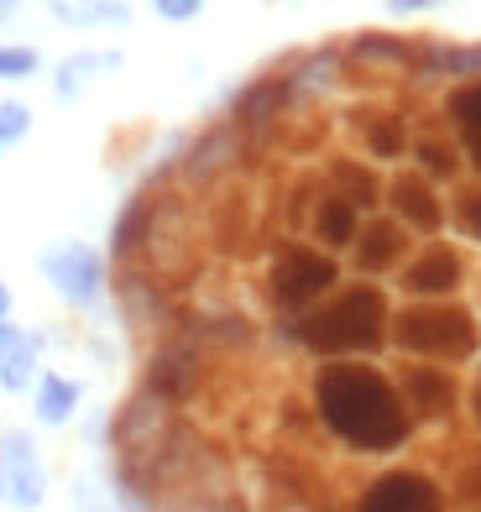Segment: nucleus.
Returning <instances> with one entry per match:
<instances>
[{
  "label": "nucleus",
  "mask_w": 481,
  "mask_h": 512,
  "mask_svg": "<svg viewBox=\"0 0 481 512\" xmlns=\"http://www.w3.org/2000/svg\"><path fill=\"white\" fill-rule=\"evenodd\" d=\"M314 408L340 445L361 455H387L414 434V408L372 366H325L314 377Z\"/></svg>",
  "instance_id": "f257e3e1"
},
{
  "label": "nucleus",
  "mask_w": 481,
  "mask_h": 512,
  "mask_svg": "<svg viewBox=\"0 0 481 512\" xmlns=\"http://www.w3.org/2000/svg\"><path fill=\"white\" fill-rule=\"evenodd\" d=\"M387 324H393V309H387V293L372 283L340 288L325 304H309V314L299 319V340L314 356H366L387 340Z\"/></svg>",
  "instance_id": "f03ea898"
},
{
  "label": "nucleus",
  "mask_w": 481,
  "mask_h": 512,
  "mask_svg": "<svg viewBox=\"0 0 481 512\" xmlns=\"http://www.w3.org/2000/svg\"><path fill=\"white\" fill-rule=\"evenodd\" d=\"M398 351L408 356H424V361H466L476 356V324L466 309H450V304H414L393 314L387 324Z\"/></svg>",
  "instance_id": "7ed1b4c3"
},
{
  "label": "nucleus",
  "mask_w": 481,
  "mask_h": 512,
  "mask_svg": "<svg viewBox=\"0 0 481 512\" xmlns=\"http://www.w3.org/2000/svg\"><path fill=\"white\" fill-rule=\"evenodd\" d=\"M37 267H42V277L53 283V293L63 298V304H74V309L100 304V293H105V262H100L95 246L58 241V246H48V251L37 256Z\"/></svg>",
  "instance_id": "20e7f679"
},
{
  "label": "nucleus",
  "mask_w": 481,
  "mask_h": 512,
  "mask_svg": "<svg viewBox=\"0 0 481 512\" xmlns=\"http://www.w3.org/2000/svg\"><path fill=\"white\" fill-rule=\"evenodd\" d=\"M340 283V267L330 251H314V246H288L278 262H272V298L283 309H309L319 304L330 288Z\"/></svg>",
  "instance_id": "39448f33"
},
{
  "label": "nucleus",
  "mask_w": 481,
  "mask_h": 512,
  "mask_svg": "<svg viewBox=\"0 0 481 512\" xmlns=\"http://www.w3.org/2000/svg\"><path fill=\"white\" fill-rule=\"evenodd\" d=\"M0 476H6V497L16 507H37L48 497V471H42V455H37L27 429L0 434Z\"/></svg>",
  "instance_id": "423d86ee"
},
{
  "label": "nucleus",
  "mask_w": 481,
  "mask_h": 512,
  "mask_svg": "<svg viewBox=\"0 0 481 512\" xmlns=\"http://www.w3.org/2000/svg\"><path fill=\"white\" fill-rule=\"evenodd\" d=\"M361 507L366 512H429V507H440V486L419 471H387L366 486Z\"/></svg>",
  "instance_id": "0eeeda50"
},
{
  "label": "nucleus",
  "mask_w": 481,
  "mask_h": 512,
  "mask_svg": "<svg viewBox=\"0 0 481 512\" xmlns=\"http://www.w3.org/2000/svg\"><path fill=\"white\" fill-rule=\"evenodd\" d=\"M387 204H393V215L403 220V230H419V236H434V230L445 225V209L434 199V183L419 178V173H398L393 189H387Z\"/></svg>",
  "instance_id": "6e6552de"
},
{
  "label": "nucleus",
  "mask_w": 481,
  "mask_h": 512,
  "mask_svg": "<svg viewBox=\"0 0 481 512\" xmlns=\"http://www.w3.org/2000/svg\"><path fill=\"white\" fill-rule=\"evenodd\" d=\"M403 288L414 298H445L461 288V262H455L450 246H429L424 256H414V262L403 267Z\"/></svg>",
  "instance_id": "1a4fd4ad"
},
{
  "label": "nucleus",
  "mask_w": 481,
  "mask_h": 512,
  "mask_svg": "<svg viewBox=\"0 0 481 512\" xmlns=\"http://www.w3.org/2000/svg\"><path fill=\"white\" fill-rule=\"evenodd\" d=\"M356 267L361 272H387L398 262V256L408 251V236H403V220H372V225H361L356 230Z\"/></svg>",
  "instance_id": "9d476101"
},
{
  "label": "nucleus",
  "mask_w": 481,
  "mask_h": 512,
  "mask_svg": "<svg viewBox=\"0 0 481 512\" xmlns=\"http://www.w3.org/2000/svg\"><path fill=\"white\" fill-rule=\"evenodd\" d=\"M79 398H84V387H79L74 377H58V371H37V382H32V413H37V424L63 429L68 418L79 413Z\"/></svg>",
  "instance_id": "9b49d317"
},
{
  "label": "nucleus",
  "mask_w": 481,
  "mask_h": 512,
  "mask_svg": "<svg viewBox=\"0 0 481 512\" xmlns=\"http://www.w3.org/2000/svg\"><path fill=\"white\" fill-rule=\"evenodd\" d=\"M361 230V204H351L346 194H325L314 209V241L325 251H346Z\"/></svg>",
  "instance_id": "f8f14e48"
},
{
  "label": "nucleus",
  "mask_w": 481,
  "mask_h": 512,
  "mask_svg": "<svg viewBox=\"0 0 481 512\" xmlns=\"http://www.w3.org/2000/svg\"><path fill=\"white\" fill-rule=\"evenodd\" d=\"M126 58L116 48H105V53H68L58 63V74H53V95L58 100H79L89 84H95L100 74H110V68H121Z\"/></svg>",
  "instance_id": "ddd939ff"
},
{
  "label": "nucleus",
  "mask_w": 481,
  "mask_h": 512,
  "mask_svg": "<svg viewBox=\"0 0 481 512\" xmlns=\"http://www.w3.org/2000/svg\"><path fill=\"white\" fill-rule=\"evenodd\" d=\"M398 392H403V403L414 408V413H434V418L450 413V403H455L450 377H445V371H434V366H414V371L403 377Z\"/></svg>",
  "instance_id": "4468645a"
},
{
  "label": "nucleus",
  "mask_w": 481,
  "mask_h": 512,
  "mask_svg": "<svg viewBox=\"0 0 481 512\" xmlns=\"http://www.w3.org/2000/svg\"><path fill=\"white\" fill-rule=\"evenodd\" d=\"M445 110H450V121H455V136H461L471 168L481 173V79L455 89V95L445 100Z\"/></svg>",
  "instance_id": "2eb2a0df"
},
{
  "label": "nucleus",
  "mask_w": 481,
  "mask_h": 512,
  "mask_svg": "<svg viewBox=\"0 0 481 512\" xmlns=\"http://www.w3.org/2000/svg\"><path fill=\"white\" fill-rule=\"evenodd\" d=\"M48 11L63 27H126L131 21L126 0H48Z\"/></svg>",
  "instance_id": "dca6fc26"
},
{
  "label": "nucleus",
  "mask_w": 481,
  "mask_h": 512,
  "mask_svg": "<svg viewBox=\"0 0 481 512\" xmlns=\"http://www.w3.org/2000/svg\"><path fill=\"white\" fill-rule=\"evenodd\" d=\"M32 382H37V340L21 335V345L0 361V387L6 392H32Z\"/></svg>",
  "instance_id": "f3484780"
},
{
  "label": "nucleus",
  "mask_w": 481,
  "mask_h": 512,
  "mask_svg": "<svg viewBox=\"0 0 481 512\" xmlns=\"http://www.w3.org/2000/svg\"><path fill=\"white\" fill-rule=\"evenodd\" d=\"M330 178H335V194H346L351 204H377V178L366 173V168H356V162H335L330 168Z\"/></svg>",
  "instance_id": "a211bd4d"
},
{
  "label": "nucleus",
  "mask_w": 481,
  "mask_h": 512,
  "mask_svg": "<svg viewBox=\"0 0 481 512\" xmlns=\"http://www.w3.org/2000/svg\"><path fill=\"white\" fill-rule=\"evenodd\" d=\"M27 131H32V105L27 100H0V157L27 142Z\"/></svg>",
  "instance_id": "6ab92c4d"
},
{
  "label": "nucleus",
  "mask_w": 481,
  "mask_h": 512,
  "mask_svg": "<svg viewBox=\"0 0 481 512\" xmlns=\"http://www.w3.org/2000/svg\"><path fill=\"white\" fill-rule=\"evenodd\" d=\"M42 68L37 48H27V42H0V84H21V79H32Z\"/></svg>",
  "instance_id": "aec40b11"
},
{
  "label": "nucleus",
  "mask_w": 481,
  "mask_h": 512,
  "mask_svg": "<svg viewBox=\"0 0 481 512\" xmlns=\"http://www.w3.org/2000/svg\"><path fill=\"white\" fill-rule=\"evenodd\" d=\"M366 147H372V157H382V162L403 157V126L393 121V115L377 121V126H366Z\"/></svg>",
  "instance_id": "412c9836"
},
{
  "label": "nucleus",
  "mask_w": 481,
  "mask_h": 512,
  "mask_svg": "<svg viewBox=\"0 0 481 512\" xmlns=\"http://www.w3.org/2000/svg\"><path fill=\"white\" fill-rule=\"evenodd\" d=\"M434 68L455 74V79H471V74H481V48H440L434 53Z\"/></svg>",
  "instance_id": "4be33fe9"
},
{
  "label": "nucleus",
  "mask_w": 481,
  "mask_h": 512,
  "mask_svg": "<svg viewBox=\"0 0 481 512\" xmlns=\"http://www.w3.org/2000/svg\"><path fill=\"white\" fill-rule=\"evenodd\" d=\"M455 225H461V236L481 241V189H466L455 199Z\"/></svg>",
  "instance_id": "5701e85b"
},
{
  "label": "nucleus",
  "mask_w": 481,
  "mask_h": 512,
  "mask_svg": "<svg viewBox=\"0 0 481 512\" xmlns=\"http://www.w3.org/2000/svg\"><path fill=\"white\" fill-rule=\"evenodd\" d=\"M419 168L434 173V178H450L455 173V157H450L445 142H419Z\"/></svg>",
  "instance_id": "b1692460"
},
{
  "label": "nucleus",
  "mask_w": 481,
  "mask_h": 512,
  "mask_svg": "<svg viewBox=\"0 0 481 512\" xmlns=\"http://www.w3.org/2000/svg\"><path fill=\"white\" fill-rule=\"evenodd\" d=\"M142 225H147V215H142V204H131L126 215L116 220V251L126 256L131 246H136V236H142Z\"/></svg>",
  "instance_id": "393cba45"
},
{
  "label": "nucleus",
  "mask_w": 481,
  "mask_h": 512,
  "mask_svg": "<svg viewBox=\"0 0 481 512\" xmlns=\"http://www.w3.org/2000/svg\"><path fill=\"white\" fill-rule=\"evenodd\" d=\"M152 11L163 21H194L204 11V0H152Z\"/></svg>",
  "instance_id": "a878e982"
},
{
  "label": "nucleus",
  "mask_w": 481,
  "mask_h": 512,
  "mask_svg": "<svg viewBox=\"0 0 481 512\" xmlns=\"http://www.w3.org/2000/svg\"><path fill=\"white\" fill-rule=\"evenodd\" d=\"M434 6H445V0H387L393 16H414V11H434Z\"/></svg>",
  "instance_id": "bb28decb"
},
{
  "label": "nucleus",
  "mask_w": 481,
  "mask_h": 512,
  "mask_svg": "<svg viewBox=\"0 0 481 512\" xmlns=\"http://www.w3.org/2000/svg\"><path fill=\"white\" fill-rule=\"evenodd\" d=\"M16 345H21V330H16L11 319H0V361H6V356L16 351Z\"/></svg>",
  "instance_id": "cd10ccee"
},
{
  "label": "nucleus",
  "mask_w": 481,
  "mask_h": 512,
  "mask_svg": "<svg viewBox=\"0 0 481 512\" xmlns=\"http://www.w3.org/2000/svg\"><path fill=\"white\" fill-rule=\"evenodd\" d=\"M11 304H16V298H11V283L0 277V319H11Z\"/></svg>",
  "instance_id": "c85d7f7f"
},
{
  "label": "nucleus",
  "mask_w": 481,
  "mask_h": 512,
  "mask_svg": "<svg viewBox=\"0 0 481 512\" xmlns=\"http://www.w3.org/2000/svg\"><path fill=\"white\" fill-rule=\"evenodd\" d=\"M16 11H21V0H0V21H11Z\"/></svg>",
  "instance_id": "c756f323"
},
{
  "label": "nucleus",
  "mask_w": 481,
  "mask_h": 512,
  "mask_svg": "<svg viewBox=\"0 0 481 512\" xmlns=\"http://www.w3.org/2000/svg\"><path fill=\"white\" fill-rule=\"evenodd\" d=\"M471 413L481 418V382H476V392H471Z\"/></svg>",
  "instance_id": "7c9ffc66"
},
{
  "label": "nucleus",
  "mask_w": 481,
  "mask_h": 512,
  "mask_svg": "<svg viewBox=\"0 0 481 512\" xmlns=\"http://www.w3.org/2000/svg\"><path fill=\"white\" fill-rule=\"evenodd\" d=\"M0 497H6V476H0Z\"/></svg>",
  "instance_id": "2f4dec72"
}]
</instances>
